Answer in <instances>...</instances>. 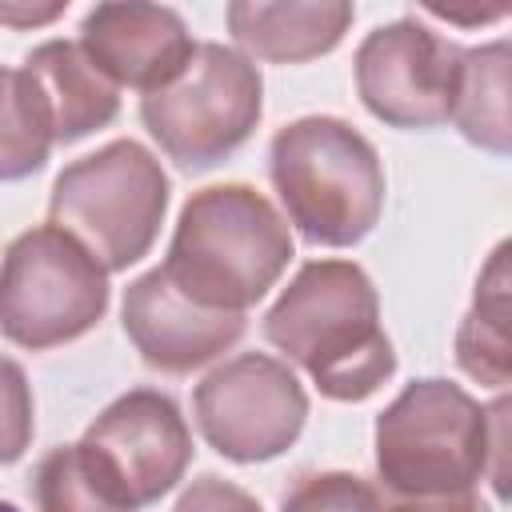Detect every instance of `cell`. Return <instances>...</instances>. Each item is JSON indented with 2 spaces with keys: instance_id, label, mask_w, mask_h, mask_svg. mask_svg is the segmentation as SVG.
I'll list each match as a JSON object with an SVG mask.
<instances>
[{
  "instance_id": "obj_20",
  "label": "cell",
  "mask_w": 512,
  "mask_h": 512,
  "mask_svg": "<svg viewBox=\"0 0 512 512\" xmlns=\"http://www.w3.org/2000/svg\"><path fill=\"white\" fill-rule=\"evenodd\" d=\"M484 476L492 496L512 504V392L484 404Z\"/></svg>"
},
{
  "instance_id": "obj_1",
  "label": "cell",
  "mask_w": 512,
  "mask_h": 512,
  "mask_svg": "<svg viewBox=\"0 0 512 512\" xmlns=\"http://www.w3.org/2000/svg\"><path fill=\"white\" fill-rule=\"evenodd\" d=\"M264 340L284 352L320 396L368 400L392 372L396 352L380 324V296L352 260H308L264 312Z\"/></svg>"
},
{
  "instance_id": "obj_8",
  "label": "cell",
  "mask_w": 512,
  "mask_h": 512,
  "mask_svg": "<svg viewBox=\"0 0 512 512\" xmlns=\"http://www.w3.org/2000/svg\"><path fill=\"white\" fill-rule=\"evenodd\" d=\"M192 416L224 460L260 464L296 444L308 420V392L284 360L240 352L196 384Z\"/></svg>"
},
{
  "instance_id": "obj_3",
  "label": "cell",
  "mask_w": 512,
  "mask_h": 512,
  "mask_svg": "<svg viewBox=\"0 0 512 512\" xmlns=\"http://www.w3.org/2000/svg\"><path fill=\"white\" fill-rule=\"evenodd\" d=\"M272 188L316 248L360 244L384 212V164L368 136L336 116H300L272 136Z\"/></svg>"
},
{
  "instance_id": "obj_7",
  "label": "cell",
  "mask_w": 512,
  "mask_h": 512,
  "mask_svg": "<svg viewBox=\"0 0 512 512\" xmlns=\"http://www.w3.org/2000/svg\"><path fill=\"white\" fill-rule=\"evenodd\" d=\"M108 312V268L64 228L20 232L4 252L0 324L20 348L44 352L80 340Z\"/></svg>"
},
{
  "instance_id": "obj_16",
  "label": "cell",
  "mask_w": 512,
  "mask_h": 512,
  "mask_svg": "<svg viewBox=\"0 0 512 512\" xmlns=\"http://www.w3.org/2000/svg\"><path fill=\"white\" fill-rule=\"evenodd\" d=\"M452 124L468 144L512 156V40L464 48Z\"/></svg>"
},
{
  "instance_id": "obj_14",
  "label": "cell",
  "mask_w": 512,
  "mask_h": 512,
  "mask_svg": "<svg viewBox=\"0 0 512 512\" xmlns=\"http://www.w3.org/2000/svg\"><path fill=\"white\" fill-rule=\"evenodd\" d=\"M28 76L40 84L48 112L56 120V140L76 144L88 132L104 128L120 112V88L88 60V52L72 40H44L24 60Z\"/></svg>"
},
{
  "instance_id": "obj_11",
  "label": "cell",
  "mask_w": 512,
  "mask_h": 512,
  "mask_svg": "<svg viewBox=\"0 0 512 512\" xmlns=\"http://www.w3.org/2000/svg\"><path fill=\"white\" fill-rule=\"evenodd\" d=\"M124 332L140 360L156 372L184 376L216 356H224L248 328L240 312H212L188 300L164 268L136 276L124 288Z\"/></svg>"
},
{
  "instance_id": "obj_10",
  "label": "cell",
  "mask_w": 512,
  "mask_h": 512,
  "mask_svg": "<svg viewBox=\"0 0 512 512\" xmlns=\"http://www.w3.org/2000/svg\"><path fill=\"white\" fill-rule=\"evenodd\" d=\"M356 92L388 128H436L452 120L464 48L420 20L372 28L356 48Z\"/></svg>"
},
{
  "instance_id": "obj_23",
  "label": "cell",
  "mask_w": 512,
  "mask_h": 512,
  "mask_svg": "<svg viewBox=\"0 0 512 512\" xmlns=\"http://www.w3.org/2000/svg\"><path fill=\"white\" fill-rule=\"evenodd\" d=\"M0 512H20V508H16V504H4V508H0Z\"/></svg>"
},
{
  "instance_id": "obj_4",
  "label": "cell",
  "mask_w": 512,
  "mask_h": 512,
  "mask_svg": "<svg viewBox=\"0 0 512 512\" xmlns=\"http://www.w3.org/2000/svg\"><path fill=\"white\" fill-rule=\"evenodd\" d=\"M168 212V176L136 140H112L72 160L48 196V224L76 236L108 272L144 260Z\"/></svg>"
},
{
  "instance_id": "obj_2",
  "label": "cell",
  "mask_w": 512,
  "mask_h": 512,
  "mask_svg": "<svg viewBox=\"0 0 512 512\" xmlns=\"http://www.w3.org/2000/svg\"><path fill=\"white\" fill-rule=\"evenodd\" d=\"M288 220L248 184H212L184 200L164 276L200 308L248 312L288 268Z\"/></svg>"
},
{
  "instance_id": "obj_21",
  "label": "cell",
  "mask_w": 512,
  "mask_h": 512,
  "mask_svg": "<svg viewBox=\"0 0 512 512\" xmlns=\"http://www.w3.org/2000/svg\"><path fill=\"white\" fill-rule=\"evenodd\" d=\"M172 512H260V504L244 488H236L220 476H200L184 488V496L176 500Z\"/></svg>"
},
{
  "instance_id": "obj_19",
  "label": "cell",
  "mask_w": 512,
  "mask_h": 512,
  "mask_svg": "<svg viewBox=\"0 0 512 512\" xmlns=\"http://www.w3.org/2000/svg\"><path fill=\"white\" fill-rule=\"evenodd\" d=\"M280 512H380V496L364 476L312 472L284 492Z\"/></svg>"
},
{
  "instance_id": "obj_6",
  "label": "cell",
  "mask_w": 512,
  "mask_h": 512,
  "mask_svg": "<svg viewBox=\"0 0 512 512\" xmlns=\"http://www.w3.org/2000/svg\"><path fill=\"white\" fill-rule=\"evenodd\" d=\"M264 80L260 68L216 40L196 44L188 68L160 92L140 96V120L168 160L204 172L228 160L260 124Z\"/></svg>"
},
{
  "instance_id": "obj_5",
  "label": "cell",
  "mask_w": 512,
  "mask_h": 512,
  "mask_svg": "<svg viewBox=\"0 0 512 512\" xmlns=\"http://www.w3.org/2000/svg\"><path fill=\"white\" fill-rule=\"evenodd\" d=\"M376 472L404 500L472 492L484 472V408L452 380H412L376 416Z\"/></svg>"
},
{
  "instance_id": "obj_12",
  "label": "cell",
  "mask_w": 512,
  "mask_h": 512,
  "mask_svg": "<svg viewBox=\"0 0 512 512\" xmlns=\"http://www.w3.org/2000/svg\"><path fill=\"white\" fill-rule=\"evenodd\" d=\"M80 48L116 88L144 96L172 84L196 56L180 12L164 4H96L80 24Z\"/></svg>"
},
{
  "instance_id": "obj_13",
  "label": "cell",
  "mask_w": 512,
  "mask_h": 512,
  "mask_svg": "<svg viewBox=\"0 0 512 512\" xmlns=\"http://www.w3.org/2000/svg\"><path fill=\"white\" fill-rule=\"evenodd\" d=\"M232 40L248 52V60L268 64H304L332 52L356 20V8L344 0H316V4H248L236 0L224 8Z\"/></svg>"
},
{
  "instance_id": "obj_9",
  "label": "cell",
  "mask_w": 512,
  "mask_h": 512,
  "mask_svg": "<svg viewBox=\"0 0 512 512\" xmlns=\"http://www.w3.org/2000/svg\"><path fill=\"white\" fill-rule=\"evenodd\" d=\"M80 456L128 512H140L184 480L192 464V432L172 396L132 388L88 424Z\"/></svg>"
},
{
  "instance_id": "obj_15",
  "label": "cell",
  "mask_w": 512,
  "mask_h": 512,
  "mask_svg": "<svg viewBox=\"0 0 512 512\" xmlns=\"http://www.w3.org/2000/svg\"><path fill=\"white\" fill-rule=\"evenodd\" d=\"M456 368L484 388H512V236L500 240L456 328Z\"/></svg>"
},
{
  "instance_id": "obj_18",
  "label": "cell",
  "mask_w": 512,
  "mask_h": 512,
  "mask_svg": "<svg viewBox=\"0 0 512 512\" xmlns=\"http://www.w3.org/2000/svg\"><path fill=\"white\" fill-rule=\"evenodd\" d=\"M32 496L40 512H128L84 464L80 444H60L36 464Z\"/></svg>"
},
{
  "instance_id": "obj_17",
  "label": "cell",
  "mask_w": 512,
  "mask_h": 512,
  "mask_svg": "<svg viewBox=\"0 0 512 512\" xmlns=\"http://www.w3.org/2000/svg\"><path fill=\"white\" fill-rule=\"evenodd\" d=\"M56 120L40 84L28 76L24 64L4 68V140H0V176L20 180L44 168L48 152L56 148Z\"/></svg>"
},
{
  "instance_id": "obj_22",
  "label": "cell",
  "mask_w": 512,
  "mask_h": 512,
  "mask_svg": "<svg viewBox=\"0 0 512 512\" xmlns=\"http://www.w3.org/2000/svg\"><path fill=\"white\" fill-rule=\"evenodd\" d=\"M388 512H480V504L472 500V492L464 496H420V500H400Z\"/></svg>"
}]
</instances>
